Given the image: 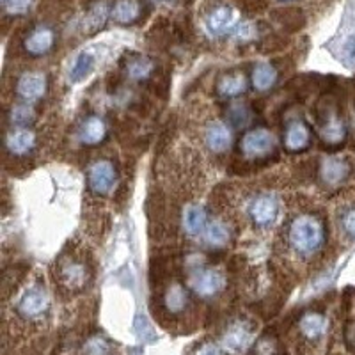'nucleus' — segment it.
<instances>
[{"instance_id": "473e14b6", "label": "nucleus", "mask_w": 355, "mask_h": 355, "mask_svg": "<svg viewBox=\"0 0 355 355\" xmlns=\"http://www.w3.org/2000/svg\"><path fill=\"white\" fill-rule=\"evenodd\" d=\"M196 355H222V350L214 343H205L198 348Z\"/></svg>"}, {"instance_id": "1a4fd4ad", "label": "nucleus", "mask_w": 355, "mask_h": 355, "mask_svg": "<svg viewBox=\"0 0 355 355\" xmlns=\"http://www.w3.org/2000/svg\"><path fill=\"white\" fill-rule=\"evenodd\" d=\"M53 44H55V31L49 25H37L25 37L24 49L28 55L43 57L52 52Z\"/></svg>"}, {"instance_id": "f3484780", "label": "nucleus", "mask_w": 355, "mask_h": 355, "mask_svg": "<svg viewBox=\"0 0 355 355\" xmlns=\"http://www.w3.org/2000/svg\"><path fill=\"white\" fill-rule=\"evenodd\" d=\"M208 211L202 205H189L183 211V227L189 234L198 236V234L205 233L206 226H208Z\"/></svg>"}, {"instance_id": "7c9ffc66", "label": "nucleus", "mask_w": 355, "mask_h": 355, "mask_svg": "<svg viewBox=\"0 0 355 355\" xmlns=\"http://www.w3.org/2000/svg\"><path fill=\"white\" fill-rule=\"evenodd\" d=\"M4 6V11L8 15H24L33 6V0H8Z\"/></svg>"}, {"instance_id": "cd10ccee", "label": "nucleus", "mask_w": 355, "mask_h": 355, "mask_svg": "<svg viewBox=\"0 0 355 355\" xmlns=\"http://www.w3.org/2000/svg\"><path fill=\"white\" fill-rule=\"evenodd\" d=\"M94 68V57L91 55V53H80V55L77 57V61H75V64H73L71 68V80L73 82H80L82 78H85L89 75V73L93 71Z\"/></svg>"}, {"instance_id": "9b49d317", "label": "nucleus", "mask_w": 355, "mask_h": 355, "mask_svg": "<svg viewBox=\"0 0 355 355\" xmlns=\"http://www.w3.org/2000/svg\"><path fill=\"white\" fill-rule=\"evenodd\" d=\"M350 162L345 160V158L331 157L325 158V160L320 164V178H322L323 183L329 187H338L341 185V183H345L347 182V178L350 176Z\"/></svg>"}, {"instance_id": "f257e3e1", "label": "nucleus", "mask_w": 355, "mask_h": 355, "mask_svg": "<svg viewBox=\"0 0 355 355\" xmlns=\"http://www.w3.org/2000/svg\"><path fill=\"white\" fill-rule=\"evenodd\" d=\"M288 242L300 254H313L325 242L323 222L315 215H300L293 218L288 230Z\"/></svg>"}, {"instance_id": "4468645a", "label": "nucleus", "mask_w": 355, "mask_h": 355, "mask_svg": "<svg viewBox=\"0 0 355 355\" xmlns=\"http://www.w3.org/2000/svg\"><path fill=\"white\" fill-rule=\"evenodd\" d=\"M252 341V332H250V327L245 322H234L231 323L227 331L222 336V343H224V348L233 354H239V352H243Z\"/></svg>"}, {"instance_id": "5701e85b", "label": "nucleus", "mask_w": 355, "mask_h": 355, "mask_svg": "<svg viewBox=\"0 0 355 355\" xmlns=\"http://www.w3.org/2000/svg\"><path fill=\"white\" fill-rule=\"evenodd\" d=\"M231 239L230 226L226 222L214 220L206 226L205 233H202V240L210 247H224Z\"/></svg>"}, {"instance_id": "c756f323", "label": "nucleus", "mask_w": 355, "mask_h": 355, "mask_svg": "<svg viewBox=\"0 0 355 355\" xmlns=\"http://www.w3.org/2000/svg\"><path fill=\"white\" fill-rule=\"evenodd\" d=\"M85 355H110V345L105 338L101 336H94V338L87 339V343L84 345Z\"/></svg>"}, {"instance_id": "c85d7f7f", "label": "nucleus", "mask_w": 355, "mask_h": 355, "mask_svg": "<svg viewBox=\"0 0 355 355\" xmlns=\"http://www.w3.org/2000/svg\"><path fill=\"white\" fill-rule=\"evenodd\" d=\"M34 117H36V112L28 103H18V105L9 110V119H11L12 125L25 126L28 123H33Z\"/></svg>"}, {"instance_id": "bb28decb", "label": "nucleus", "mask_w": 355, "mask_h": 355, "mask_svg": "<svg viewBox=\"0 0 355 355\" xmlns=\"http://www.w3.org/2000/svg\"><path fill=\"white\" fill-rule=\"evenodd\" d=\"M85 277H87V272L80 263H69L62 268V279H64L68 288H82L85 283Z\"/></svg>"}, {"instance_id": "a878e982", "label": "nucleus", "mask_w": 355, "mask_h": 355, "mask_svg": "<svg viewBox=\"0 0 355 355\" xmlns=\"http://www.w3.org/2000/svg\"><path fill=\"white\" fill-rule=\"evenodd\" d=\"M227 119H230V123L234 128H245L252 121V112H250V109L245 103L236 101V103H231L227 107Z\"/></svg>"}, {"instance_id": "72a5a7b5", "label": "nucleus", "mask_w": 355, "mask_h": 355, "mask_svg": "<svg viewBox=\"0 0 355 355\" xmlns=\"http://www.w3.org/2000/svg\"><path fill=\"white\" fill-rule=\"evenodd\" d=\"M158 2H167L169 4V2H174V0H158Z\"/></svg>"}, {"instance_id": "423d86ee", "label": "nucleus", "mask_w": 355, "mask_h": 355, "mask_svg": "<svg viewBox=\"0 0 355 355\" xmlns=\"http://www.w3.org/2000/svg\"><path fill=\"white\" fill-rule=\"evenodd\" d=\"M347 123L336 110H327L325 116L320 117L318 137L323 144L329 146V148H338L347 141Z\"/></svg>"}, {"instance_id": "9d476101", "label": "nucleus", "mask_w": 355, "mask_h": 355, "mask_svg": "<svg viewBox=\"0 0 355 355\" xmlns=\"http://www.w3.org/2000/svg\"><path fill=\"white\" fill-rule=\"evenodd\" d=\"M46 87H49V82H46V77H44L43 73H24V75L18 78L17 94L25 101V103H33V101L41 100V98L44 96Z\"/></svg>"}, {"instance_id": "20e7f679", "label": "nucleus", "mask_w": 355, "mask_h": 355, "mask_svg": "<svg viewBox=\"0 0 355 355\" xmlns=\"http://www.w3.org/2000/svg\"><path fill=\"white\" fill-rule=\"evenodd\" d=\"M240 15L231 4H215L210 11L205 15V25L208 33L214 36H222V34L231 33L239 25Z\"/></svg>"}, {"instance_id": "2eb2a0df", "label": "nucleus", "mask_w": 355, "mask_h": 355, "mask_svg": "<svg viewBox=\"0 0 355 355\" xmlns=\"http://www.w3.org/2000/svg\"><path fill=\"white\" fill-rule=\"evenodd\" d=\"M6 148L12 157H25L36 148V133L28 128L12 130L6 137Z\"/></svg>"}, {"instance_id": "6ab92c4d", "label": "nucleus", "mask_w": 355, "mask_h": 355, "mask_svg": "<svg viewBox=\"0 0 355 355\" xmlns=\"http://www.w3.org/2000/svg\"><path fill=\"white\" fill-rule=\"evenodd\" d=\"M114 21L121 25H132L141 18L142 15V4L141 0H117L114 4L112 11Z\"/></svg>"}, {"instance_id": "412c9836", "label": "nucleus", "mask_w": 355, "mask_h": 355, "mask_svg": "<svg viewBox=\"0 0 355 355\" xmlns=\"http://www.w3.org/2000/svg\"><path fill=\"white\" fill-rule=\"evenodd\" d=\"M164 306L171 315H180L189 306V293L182 284H171L164 293Z\"/></svg>"}, {"instance_id": "393cba45", "label": "nucleus", "mask_w": 355, "mask_h": 355, "mask_svg": "<svg viewBox=\"0 0 355 355\" xmlns=\"http://www.w3.org/2000/svg\"><path fill=\"white\" fill-rule=\"evenodd\" d=\"M107 17H109V8L105 2H98L93 8L89 9V12L84 18V31L87 34L98 33L103 25H105Z\"/></svg>"}, {"instance_id": "7ed1b4c3", "label": "nucleus", "mask_w": 355, "mask_h": 355, "mask_svg": "<svg viewBox=\"0 0 355 355\" xmlns=\"http://www.w3.org/2000/svg\"><path fill=\"white\" fill-rule=\"evenodd\" d=\"M189 286L201 299H211L224 290L226 277L217 268H201L190 275Z\"/></svg>"}, {"instance_id": "39448f33", "label": "nucleus", "mask_w": 355, "mask_h": 355, "mask_svg": "<svg viewBox=\"0 0 355 355\" xmlns=\"http://www.w3.org/2000/svg\"><path fill=\"white\" fill-rule=\"evenodd\" d=\"M50 309V299L46 291L41 290L40 286L27 288L21 293L17 304V313L27 320L40 318V316L46 315Z\"/></svg>"}, {"instance_id": "b1692460", "label": "nucleus", "mask_w": 355, "mask_h": 355, "mask_svg": "<svg viewBox=\"0 0 355 355\" xmlns=\"http://www.w3.org/2000/svg\"><path fill=\"white\" fill-rule=\"evenodd\" d=\"M155 71V64L151 59L148 57H142V55H135L132 59H128L126 62V75H128L132 80H148V78L153 75Z\"/></svg>"}, {"instance_id": "4be33fe9", "label": "nucleus", "mask_w": 355, "mask_h": 355, "mask_svg": "<svg viewBox=\"0 0 355 355\" xmlns=\"http://www.w3.org/2000/svg\"><path fill=\"white\" fill-rule=\"evenodd\" d=\"M299 327L300 332H302L307 339H318L325 334V331H327V320H325L323 315H320V313L311 311V313H306V315L300 318Z\"/></svg>"}, {"instance_id": "6e6552de", "label": "nucleus", "mask_w": 355, "mask_h": 355, "mask_svg": "<svg viewBox=\"0 0 355 355\" xmlns=\"http://www.w3.org/2000/svg\"><path fill=\"white\" fill-rule=\"evenodd\" d=\"M247 214L256 226H270L279 215V201L272 194H261L250 201Z\"/></svg>"}, {"instance_id": "f03ea898", "label": "nucleus", "mask_w": 355, "mask_h": 355, "mask_svg": "<svg viewBox=\"0 0 355 355\" xmlns=\"http://www.w3.org/2000/svg\"><path fill=\"white\" fill-rule=\"evenodd\" d=\"M275 151V137L268 130H249L240 139V153L247 160H263Z\"/></svg>"}, {"instance_id": "f8f14e48", "label": "nucleus", "mask_w": 355, "mask_h": 355, "mask_svg": "<svg viewBox=\"0 0 355 355\" xmlns=\"http://www.w3.org/2000/svg\"><path fill=\"white\" fill-rule=\"evenodd\" d=\"M311 130L300 119H293L288 123L286 132H284V150L290 153H302L309 148Z\"/></svg>"}, {"instance_id": "a211bd4d", "label": "nucleus", "mask_w": 355, "mask_h": 355, "mask_svg": "<svg viewBox=\"0 0 355 355\" xmlns=\"http://www.w3.org/2000/svg\"><path fill=\"white\" fill-rule=\"evenodd\" d=\"M215 89H217L218 96L236 98V96H240V94L245 93L247 78H245V75L240 71L226 73V75H222V77L218 78Z\"/></svg>"}, {"instance_id": "0eeeda50", "label": "nucleus", "mask_w": 355, "mask_h": 355, "mask_svg": "<svg viewBox=\"0 0 355 355\" xmlns=\"http://www.w3.org/2000/svg\"><path fill=\"white\" fill-rule=\"evenodd\" d=\"M116 178L117 174L114 164H110L109 160L94 162L93 166L89 167L87 173L89 189L98 196L109 194L110 190H112L114 183H116Z\"/></svg>"}, {"instance_id": "dca6fc26", "label": "nucleus", "mask_w": 355, "mask_h": 355, "mask_svg": "<svg viewBox=\"0 0 355 355\" xmlns=\"http://www.w3.org/2000/svg\"><path fill=\"white\" fill-rule=\"evenodd\" d=\"M107 137V125L98 116L87 117L78 128V141L84 146L101 144Z\"/></svg>"}, {"instance_id": "ddd939ff", "label": "nucleus", "mask_w": 355, "mask_h": 355, "mask_svg": "<svg viewBox=\"0 0 355 355\" xmlns=\"http://www.w3.org/2000/svg\"><path fill=\"white\" fill-rule=\"evenodd\" d=\"M205 142L214 153H224L233 144V132L222 121H211L205 130Z\"/></svg>"}, {"instance_id": "aec40b11", "label": "nucleus", "mask_w": 355, "mask_h": 355, "mask_svg": "<svg viewBox=\"0 0 355 355\" xmlns=\"http://www.w3.org/2000/svg\"><path fill=\"white\" fill-rule=\"evenodd\" d=\"M279 75L277 69L270 64V62H259V64L254 66L252 69V75H250V84L256 91H268L275 85Z\"/></svg>"}, {"instance_id": "2f4dec72", "label": "nucleus", "mask_w": 355, "mask_h": 355, "mask_svg": "<svg viewBox=\"0 0 355 355\" xmlns=\"http://www.w3.org/2000/svg\"><path fill=\"white\" fill-rule=\"evenodd\" d=\"M341 227H343L345 234L348 239H352L355 242V206L354 208H348L347 211L341 217Z\"/></svg>"}]
</instances>
